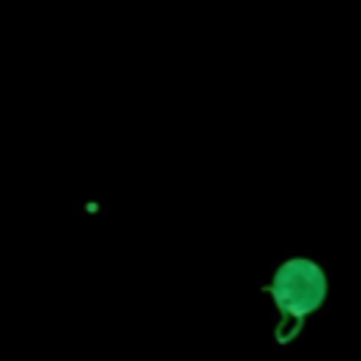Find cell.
<instances>
[{"mask_svg": "<svg viewBox=\"0 0 361 361\" xmlns=\"http://www.w3.org/2000/svg\"><path fill=\"white\" fill-rule=\"evenodd\" d=\"M324 290H327L324 271L305 257L282 262L271 279V296L279 313L285 319H296V324L324 302Z\"/></svg>", "mask_w": 361, "mask_h": 361, "instance_id": "6da1fadb", "label": "cell"}]
</instances>
